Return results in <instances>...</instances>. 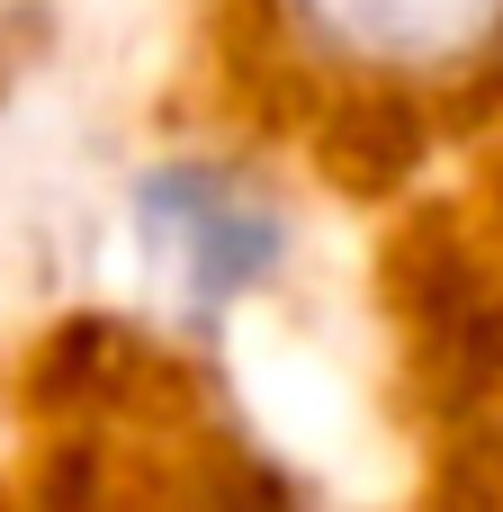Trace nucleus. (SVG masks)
I'll return each mask as SVG.
<instances>
[{
    "label": "nucleus",
    "mask_w": 503,
    "mask_h": 512,
    "mask_svg": "<svg viewBox=\"0 0 503 512\" xmlns=\"http://www.w3.org/2000/svg\"><path fill=\"white\" fill-rule=\"evenodd\" d=\"M297 36L378 81H450L503 54V0H288Z\"/></svg>",
    "instance_id": "f257e3e1"
},
{
    "label": "nucleus",
    "mask_w": 503,
    "mask_h": 512,
    "mask_svg": "<svg viewBox=\"0 0 503 512\" xmlns=\"http://www.w3.org/2000/svg\"><path fill=\"white\" fill-rule=\"evenodd\" d=\"M135 234H144V252H153L189 297H234V288H252V279L270 270V252H279V225H270L243 189H225L216 171H162V180H144Z\"/></svg>",
    "instance_id": "f03ea898"
}]
</instances>
